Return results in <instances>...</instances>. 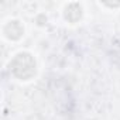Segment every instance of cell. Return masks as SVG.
I'll return each instance as SVG.
<instances>
[{"mask_svg": "<svg viewBox=\"0 0 120 120\" xmlns=\"http://www.w3.org/2000/svg\"><path fill=\"white\" fill-rule=\"evenodd\" d=\"M10 71L16 78L23 79V81L33 78L35 75L34 58L27 52H21V54L16 55V58L10 62Z\"/></svg>", "mask_w": 120, "mask_h": 120, "instance_id": "cell-1", "label": "cell"}, {"mask_svg": "<svg viewBox=\"0 0 120 120\" xmlns=\"http://www.w3.org/2000/svg\"><path fill=\"white\" fill-rule=\"evenodd\" d=\"M4 34L9 40H19L23 34H24V28L20 24V21H10L6 24L4 27Z\"/></svg>", "mask_w": 120, "mask_h": 120, "instance_id": "cell-2", "label": "cell"}, {"mask_svg": "<svg viewBox=\"0 0 120 120\" xmlns=\"http://www.w3.org/2000/svg\"><path fill=\"white\" fill-rule=\"evenodd\" d=\"M81 17H82V9H81L79 4L72 3V4H69V6L65 9V19L69 20L71 23L78 21Z\"/></svg>", "mask_w": 120, "mask_h": 120, "instance_id": "cell-3", "label": "cell"}]
</instances>
